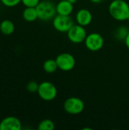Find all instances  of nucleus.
I'll list each match as a JSON object with an SVG mask.
<instances>
[{
    "mask_svg": "<svg viewBox=\"0 0 129 130\" xmlns=\"http://www.w3.org/2000/svg\"><path fill=\"white\" fill-rule=\"evenodd\" d=\"M14 24L9 19H5L0 23V32L4 35L9 36L14 32Z\"/></svg>",
    "mask_w": 129,
    "mask_h": 130,
    "instance_id": "obj_12",
    "label": "nucleus"
},
{
    "mask_svg": "<svg viewBox=\"0 0 129 130\" xmlns=\"http://www.w3.org/2000/svg\"><path fill=\"white\" fill-rule=\"evenodd\" d=\"M2 5L6 7H14L21 2V0H0Z\"/></svg>",
    "mask_w": 129,
    "mask_h": 130,
    "instance_id": "obj_18",
    "label": "nucleus"
},
{
    "mask_svg": "<svg viewBox=\"0 0 129 130\" xmlns=\"http://www.w3.org/2000/svg\"><path fill=\"white\" fill-rule=\"evenodd\" d=\"M92 3H94V4H100L102 2H103L104 0H90Z\"/></svg>",
    "mask_w": 129,
    "mask_h": 130,
    "instance_id": "obj_21",
    "label": "nucleus"
},
{
    "mask_svg": "<svg viewBox=\"0 0 129 130\" xmlns=\"http://www.w3.org/2000/svg\"><path fill=\"white\" fill-rule=\"evenodd\" d=\"M21 120L14 116L7 117L0 122V130H21Z\"/></svg>",
    "mask_w": 129,
    "mask_h": 130,
    "instance_id": "obj_9",
    "label": "nucleus"
},
{
    "mask_svg": "<svg viewBox=\"0 0 129 130\" xmlns=\"http://www.w3.org/2000/svg\"><path fill=\"white\" fill-rule=\"evenodd\" d=\"M74 11V4L67 0H60L56 4L57 14L71 15Z\"/></svg>",
    "mask_w": 129,
    "mask_h": 130,
    "instance_id": "obj_11",
    "label": "nucleus"
},
{
    "mask_svg": "<svg viewBox=\"0 0 129 130\" xmlns=\"http://www.w3.org/2000/svg\"><path fill=\"white\" fill-rule=\"evenodd\" d=\"M22 17L27 22H33L38 19V14L36 7H26L23 12Z\"/></svg>",
    "mask_w": 129,
    "mask_h": 130,
    "instance_id": "obj_13",
    "label": "nucleus"
},
{
    "mask_svg": "<svg viewBox=\"0 0 129 130\" xmlns=\"http://www.w3.org/2000/svg\"><path fill=\"white\" fill-rule=\"evenodd\" d=\"M59 69L63 72H69L74 69L76 60L73 55L68 53H62L56 58Z\"/></svg>",
    "mask_w": 129,
    "mask_h": 130,
    "instance_id": "obj_6",
    "label": "nucleus"
},
{
    "mask_svg": "<svg viewBox=\"0 0 129 130\" xmlns=\"http://www.w3.org/2000/svg\"><path fill=\"white\" fill-rule=\"evenodd\" d=\"M84 44L86 48L92 52H97L101 50L104 45V39L103 36L97 32L87 34Z\"/></svg>",
    "mask_w": 129,
    "mask_h": 130,
    "instance_id": "obj_7",
    "label": "nucleus"
},
{
    "mask_svg": "<svg viewBox=\"0 0 129 130\" xmlns=\"http://www.w3.org/2000/svg\"><path fill=\"white\" fill-rule=\"evenodd\" d=\"M37 129L39 130H53L55 129V124L51 120L46 119L39 123Z\"/></svg>",
    "mask_w": 129,
    "mask_h": 130,
    "instance_id": "obj_16",
    "label": "nucleus"
},
{
    "mask_svg": "<svg viewBox=\"0 0 129 130\" xmlns=\"http://www.w3.org/2000/svg\"><path fill=\"white\" fill-rule=\"evenodd\" d=\"M43 69L45 72L49 74L54 73L55 72L57 71V69H59L56 59H46L43 64Z\"/></svg>",
    "mask_w": 129,
    "mask_h": 130,
    "instance_id": "obj_14",
    "label": "nucleus"
},
{
    "mask_svg": "<svg viewBox=\"0 0 129 130\" xmlns=\"http://www.w3.org/2000/svg\"><path fill=\"white\" fill-rule=\"evenodd\" d=\"M128 32V29L126 27L120 26L119 28L116 29V32L114 34V36L116 38V40H118L119 41H122V40H125V39L126 38Z\"/></svg>",
    "mask_w": 129,
    "mask_h": 130,
    "instance_id": "obj_15",
    "label": "nucleus"
},
{
    "mask_svg": "<svg viewBox=\"0 0 129 130\" xmlns=\"http://www.w3.org/2000/svg\"><path fill=\"white\" fill-rule=\"evenodd\" d=\"M38 19L43 21L52 20L57 14L56 5L50 0H43L39 2L36 7Z\"/></svg>",
    "mask_w": 129,
    "mask_h": 130,
    "instance_id": "obj_2",
    "label": "nucleus"
},
{
    "mask_svg": "<svg viewBox=\"0 0 129 130\" xmlns=\"http://www.w3.org/2000/svg\"><path fill=\"white\" fill-rule=\"evenodd\" d=\"M124 41H125V44L126 47L129 50V32L128 34V35H127V37H126V38L125 39Z\"/></svg>",
    "mask_w": 129,
    "mask_h": 130,
    "instance_id": "obj_20",
    "label": "nucleus"
},
{
    "mask_svg": "<svg viewBox=\"0 0 129 130\" xmlns=\"http://www.w3.org/2000/svg\"><path fill=\"white\" fill-rule=\"evenodd\" d=\"M110 16L118 21L129 20V5L125 0H113L109 5Z\"/></svg>",
    "mask_w": 129,
    "mask_h": 130,
    "instance_id": "obj_1",
    "label": "nucleus"
},
{
    "mask_svg": "<svg viewBox=\"0 0 129 130\" xmlns=\"http://www.w3.org/2000/svg\"><path fill=\"white\" fill-rule=\"evenodd\" d=\"M87 36L85 27L80 24H74L67 32L68 40L73 43H81L84 42Z\"/></svg>",
    "mask_w": 129,
    "mask_h": 130,
    "instance_id": "obj_8",
    "label": "nucleus"
},
{
    "mask_svg": "<svg viewBox=\"0 0 129 130\" xmlns=\"http://www.w3.org/2000/svg\"><path fill=\"white\" fill-rule=\"evenodd\" d=\"M67 1H69V2H71V3H73V4H75L76 2H77V0H67Z\"/></svg>",
    "mask_w": 129,
    "mask_h": 130,
    "instance_id": "obj_22",
    "label": "nucleus"
},
{
    "mask_svg": "<svg viewBox=\"0 0 129 130\" xmlns=\"http://www.w3.org/2000/svg\"><path fill=\"white\" fill-rule=\"evenodd\" d=\"M37 94L42 100L45 101H52L56 98L58 91L53 83L45 81L39 84Z\"/></svg>",
    "mask_w": 129,
    "mask_h": 130,
    "instance_id": "obj_3",
    "label": "nucleus"
},
{
    "mask_svg": "<svg viewBox=\"0 0 129 130\" xmlns=\"http://www.w3.org/2000/svg\"><path fill=\"white\" fill-rule=\"evenodd\" d=\"M65 111L71 115H78L84 110V101L77 97H71L67 98L63 104Z\"/></svg>",
    "mask_w": 129,
    "mask_h": 130,
    "instance_id": "obj_4",
    "label": "nucleus"
},
{
    "mask_svg": "<svg viewBox=\"0 0 129 130\" xmlns=\"http://www.w3.org/2000/svg\"><path fill=\"white\" fill-rule=\"evenodd\" d=\"M39 88V84L35 81H30L26 85V89L30 93H37Z\"/></svg>",
    "mask_w": 129,
    "mask_h": 130,
    "instance_id": "obj_17",
    "label": "nucleus"
},
{
    "mask_svg": "<svg viewBox=\"0 0 129 130\" xmlns=\"http://www.w3.org/2000/svg\"><path fill=\"white\" fill-rule=\"evenodd\" d=\"M93 20V15L90 10L87 8L79 9L75 14V21L83 27L88 26Z\"/></svg>",
    "mask_w": 129,
    "mask_h": 130,
    "instance_id": "obj_10",
    "label": "nucleus"
},
{
    "mask_svg": "<svg viewBox=\"0 0 129 130\" xmlns=\"http://www.w3.org/2000/svg\"><path fill=\"white\" fill-rule=\"evenodd\" d=\"M74 24V20L70 15L56 14L52 19L53 27L60 33H67Z\"/></svg>",
    "mask_w": 129,
    "mask_h": 130,
    "instance_id": "obj_5",
    "label": "nucleus"
},
{
    "mask_svg": "<svg viewBox=\"0 0 129 130\" xmlns=\"http://www.w3.org/2000/svg\"><path fill=\"white\" fill-rule=\"evenodd\" d=\"M40 0H21L22 4L25 7H36Z\"/></svg>",
    "mask_w": 129,
    "mask_h": 130,
    "instance_id": "obj_19",
    "label": "nucleus"
}]
</instances>
